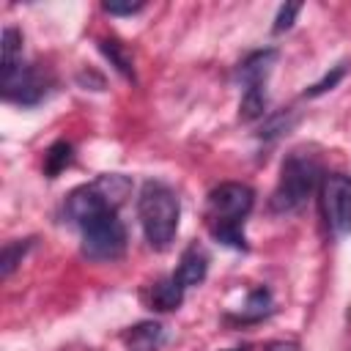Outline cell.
<instances>
[{
  "label": "cell",
  "instance_id": "cell-20",
  "mask_svg": "<svg viewBox=\"0 0 351 351\" xmlns=\"http://www.w3.org/2000/svg\"><path fill=\"white\" fill-rule=\"evenodd\" d=\"M302 11V5L299 3H285V5H280V11H277V19H274V33H282V30H288L291 25H293V19H296V14Z\"/></svg>",
  "mask_w": 351,
  "mask_h": 351
},
{
  "label": "cell",
  "instance_id": "cell-8",
  "mask_svg": "<svg viewBox=\"0 0 351 351\" xmlns=\"http://www.w3.org/2000/svg\"><path fill=\"white\" fill-rule=\"evenodd\" d=\"M277 58H280V52H277L274 47L250 52V55L239 63V69H236V80H239L244 88H250V85H266V77L271 74Z\"/></svg>",
  "mask_w": 351,
  "mask_h": 351
},
{
  "label": "cell",
  "instance_id": "cell-18",
  "mask_svg": "<svg viewBox=\"0 0 351 351\" xmlns=\"http://www.w3.org/2000/svg\"><path fill=\"white\" fill-rule=\"evenodd\" d=\"M296 123V115L291 112V110H280V112H274V115H269L266 121H263V129L258 132L261 137H266V140H271V137H280L282 132H288L291 126Z\"/></svg>",
  "mask_w": 351,
  "mask_h": 351
},
{
  "label": "cell",
  "instance_id": "cell-10",
  "mask_svg": "<svg viewBox=\"0 0 351 351\" xmlns=\"http://www.w3.org/2000/svg\"><path fill=\"white\" fill-rule=\"evenodd\" d=\"M162 340H165V329L156 321H140L123 332L126 351H159Z\"/></svg>",
  "mask_w": 351,
  "mask_h": 351
},
{
  "label": "cell",
  "instance_id": "cell-1",
  "mask_svg": "<svg viewBox=\"0 0 351 351\" xmlns=\"http://www.w3.org/2000/svg\"><path fill=\"white\" fill-rule=\"evenodd\" d=\"M255 206V192L247 184L225 181L208 192L206 200V225L208 233L233 250H247L244 239V219Z\"/></svg>",
  "mask_w": 351,
  "mask_h": 351
},
{
  "label": "cell",
  "instance_id": "cell-11",
  "mask_svg": "<svg viewBox=\"0 0 351 351\" xmlns=\"http://www.w3.org/2000/svg\"><path fill=\"white\" fill-rule=\"evenodd\" d=\"M184 285L170 274V277H162L159 282H154L151 288V307L159 310V313H170V310H178L181 302H184Z\"/></svg>",
  "mask_w": 351,
  "mask_h": 351
},
{
  "label": "cell",
  "instance_id": "cell-5",
  "mask_svg": "<svg viewBox=\"0 0 351 351\" xmlns=\"http://www.w3.org/2000/svg\"><path fill=\"white\" fill-rule=\"evenodd\" d=\"M82 230V255L88 261H118L126 252V228L118 219V211H104L85 225Z\"/></svg>",
  "mask_w": 351,
  "mask_h": 351
},
{
  "label": "cell",
  "instance_id": "cell-4",
  "mask_svg": "<svg viewBox=\"0 0 351 351\" xmlns=\"http://www.w3.org/2000/svg\"><path fill=\"white\" fill-rule=\"evenodd\" d=\"M132 192V181L121 173H104L99 176L93 184L77 186L69 197H66V217L74 225H85L88 219L104 214V211H118V206L129 197Z\"/></svg>",
  "mask_w": 351,
  "mask_h": 351
},
{
  "label": "cell",
  "instance_id": "cell-19",
  "mask_svg": "<svg viewBox=\"0 0 351 351\" xmlns=\"http://www.w3.org/2000/svg\"><path fill=\"white\" fill-rule=\"evenodd\" d=\"M346 71H348V60H343V63H337V66H332V71H326L324 74V80H318L315 85H310L307 90H304V96H310V99H315V96H321V93H326V90H332L343 77H346Z\"/></svg>",
  "mask_w": 351,
  "mask_h": 351
},
{
  "label": "cell",
  "instance_id": "cell-7",
  "mask_svg": "<svg viewBox=\"0 0 351 351\" xmlns=\"http://www.w3.org/2000/svg\"><path fill=\"white\" fill-rule=\"evenodd\" d=\"M52 85V77L38 66H19L11 77H3V96L14 104H22V107H33L38 104L47 90Z\"/></svg>",
  "mask_w": 351,
  "mask_h": 351
},
{
  "label": "cell",
  "instance_id": "cell-23",
  "mask_svg": "<svg viewBox=\"0 0 351 351\" xmlns=\"http://www.w3.org/2000/svg\"><path fill=\"white\" fill-rule=\"evenodd\" d=\"M233 351H250V348H233Z\"/></svg>",
  "mask_w": 351,
  "mask_h": 351
},
{
  "label": "cell",
  "instance_id": "cell-14",
  "mask_svg": "<svg viewBox=\"0 0 351 351\" xmlns=\"http://www.w3.org/2000/svg\"><path fill=\"white\" fill-rule=\"evenodd\" d=\"M271 313H274L271 291L261 285V288H252V291H250L247 304L241 307L239 318H241V321H261V318H266V315H271Z\"/></svg>",
  "mask_w": 351,
  "mask_h": 351
},
{
  "label": "cell",
  "instance_id": "cell-22",
  "mask_svg": "<svg viewBox=\"0 0 351 351\" xmlns=\"http://www.w3.org/2000/svg\"><path fill=\"white\" fill-rule=\"evenodd\" d=\"M263 351H299V343L293 340H271L263 346Z\"/></svg>",
  "mask_w": 351,
  "mask_h": 351
},
{
  "label": "cell",
  "instance_id": "cell-3",
  "mask_svg": "<svg viewBox=\"0 0 351 351\" xmlns=\"http://www.w3.org/2000/svg\"><path fill=\"white\" fill-rule=\"evenodd\" d=\"M321 176V162L315 154L296 148L282 159L280 167V181L271 192V211L277 214H288L296 211L307 203V197L313 195L315 184Z\"/></svg>",
  "mask_w": 351,
  "mask_h": 351
},
{
  "label": "cell",
  "instance_id": "cell-9",
  "mask_svg": "<svg viewBox=\"0 0 351 351\" xmlns=\"http://www.w3.org/2000/svg\"><path fill=\"white\" fill-rule=\"evenodd\" d=\"M206 274H208V255L197 241H192L181 252V261H178V269L173 271V277L184 288H192V285H200L206 280Z\"/></svg>",
  "mask_w": 351,
  "mask_h": 351
},
{
  "label": "cell",
  "instance_id": "cell-21",
  "mask_svg": "<svg viewBox=\"0 0 351 351\" xmlns=\"http://www.w3.org/2000/svg\"><path fill=\"white\" fill-rule=\"evenodd\" d=\"M101 8H104L107 14H112V16H132V14L143 11L145 3H115V0H104Z\"/></svg>",
  "mask_w": 351,
  "mask_h": 351
},
{
  "label": "cell",
  "instance_id": "cell-16",
  "mask_svg": "<svg viewBox=\"0 0 351 351\" xmlns=\"http://www.w3.org/2000/svg\"><path fill=\"white\" fill-rule=\"evenodd\" d=\"M99 49L101 55L126 77V80H134V63H132V55L126 52V47L118 41V38H101L99 41Z\"/></svg>",
  "mask_w": 351,
  "mask_h": 351
},
{
  "label": "cell",
  "instance_id": "cell-15",
  "mask_svg": "<svg viewBox=\"0 0 351 351\" xmlns=\"http://www.w3.org/2000/svg\"><path fill=\"white\" fill-rule=\"evenodd\" d=\"M71 159H74L71 143H69V140H55V143L47 148V154H44V173H47L49 178H55V176H60V173L71 165Z\"/></svg>",
  "mask_w": 351,
  "mask_h": 351
},
{
  "label": "cell",
  "instance_id": "cell-13",
  "mask_svg": "<svg viewBox=\"0 0 351 351\" xmlns=\"http://www.w3.org/2000/svg\"><path fill=\"white\" fill-rule=\"evenodd\" d=\"M0 49H3V77H11L19 66H22V33L16 27H5L3 38H0Z\"/></svg>",
  "mask_w": 351,
  "mask_h": 351
},
{
  "label": "cell",
  "instance_id": "cell-12",
  "mask_svg": "<svg viewBox=\"0 0 351 351\" xmlns=\"http://www.w3.org/2000/svg\"><path fill=\"white\" fill-rule=\"evenodd\" d=\"M266 107H269L266 85H250V88H244V96H241V101H239V118H241L244 123L258 121V118H263Z\"/></svg>",
  "mask_w": 351,
  "mask_h": 351
},
{
  "label": "cell",
  "instance_id": "cell-2",
  "mask_svg": "<svg viewBox=\"0 0 351 351\" xmlns=\"http://www.w3.org/2000/svg\"><path fill=\"white\" fill-rule=\"evenodd\" d=\"M137 217L145 241L154 250H167L178 230V217H181L178 195L165 181H145L137 197Z\"/></svg>",
  "mask_w": 351,
  "mask_h": 351
},
{
  "label": "cell",
  "instance_id": "cell-17",
  "mask_svg": "<svg viewBox=\"0 0 351 351\" xmlns=\"http://www.w3.org/2000/svg\"><path fill=\"white\" fill-rule=\"evenodd\" d=\"M33 241L36 239H16V241H8L3 247V255H0V274L3 277H11L14 274V269L22 263V258L33 247Z\"/></svg>",
  "mask_w": 351,
  "mask_h": 351
},
{
  "label": "cell",
  "instance_id": "cell-6",
  "mask_svg": "<svg viewBox=\"0 0 351 351\" xmlns=\"http://www.w3.org/2000/svg\"><path fill=\"white\" fill-rule=\"evenodd\" d=\"M321 203L329 230L346 236L351 230V176L329 173L321 186Z\"/></svg>",
  "mask_w": 351,
  "mask_h": 351
}]
</instances>
